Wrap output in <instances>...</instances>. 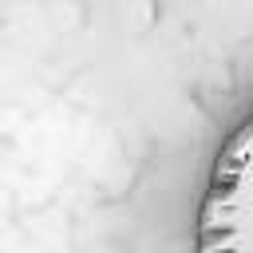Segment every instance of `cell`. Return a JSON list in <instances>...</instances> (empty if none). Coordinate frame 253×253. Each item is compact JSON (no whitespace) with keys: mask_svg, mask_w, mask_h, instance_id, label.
<instances>
[{"mask_svg":"<svg viewBox=\"0 0 253 253\" xmlns=\"http://www.w3.org/2000/svg\"><path fill=\"white\" fill-rule=\"evenodd\" d=\"M194 253H253V111L221 138L210 162Z\"/></svg>","mask_w":253,"mask_h":253,"instance_id":"obj_1","label":"cell"}]
</instances>
